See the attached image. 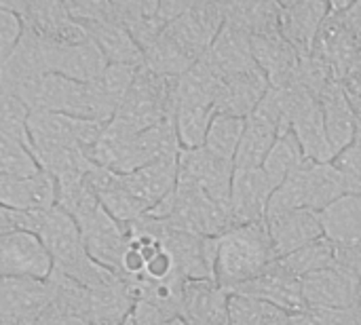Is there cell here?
Segmentation results:
<instances>
[{
    "instance_id": "40",
    "label": "cell",
    "mask_w": 361,
    "mask_h": 325,
    "mask_svg": "<svg viewBox=\"0 0 361 325\" xmlns=\"http://www.w3.org/2000/svg\"><path fill=\"white\" fill-rule=\"evenodd\" d=\"M163 325H190L188 321H184L182 317H176V319H171V321H167V324Z\"/></svg>"
},
{
    "instance_id": "9",
    "label": "cell",
    "mask_w": 361,
    "mask_h": 325,
    "mask_svg": "<svg viewBox=\"0 0 361 325\" xmlns=\"http://www.w3.org/2000/svg\"><path fill=\"white\" fill-rule=\"evenodd\" d=\"M226 19V2L190 0V6L173 19L165 32L197 61L212 49Z\"/></svg>"
},
{
    "instance_id": "31",
    "label": "cell",
    "mask_w": 361,
    "mask_h": 325,
    "mask_svg": "<svg viewBox=\"0 0 361 325\" xmlns=\"http://www.w3.org/2000/svg\"><path fill=\"white\" fill-rule=\"evenodd\" d=\"M243 127H245V118L216 114L212 125H209L203 148H207L212 154H216L222 161L235 163V154H237L239 144H241Z\"/></svg>"
},
{
    "instance_id": "30",
    "label": "cell",
    "mask_w": 361,
    "mask_h": 325,
    "mask_svg": "<svg viewBox=\"0 0 361 325\" xmlns=\"http://www.w3.org/2000/svg\"><path fill=\"white\" fill-rule=\"evenodd\" d=\"M228 317L231 325H286L292 315L269 302L241 294H228Z\"/></svg>"
},
{
    "instance_id": "26",
    "label": "cell",
    "mask_w": 361,
    "mask_h": 325,
    "mask_svg": "<svg viewBox=\"0 0 361 325\" xmlns=\"http://www.w3.org/2000/svg\"><path fill=\"white\" fill-rule=\"evenodd\" d=\"M226 19L241 25L250 36L279 32L281 2L275 0H237L226 2Z\"/></svg>"
},
{
    "instance_id": "4",
    "label": "cell",
    "mask_w": 361,
    "mask_h": 325,
    "mask_svg": "<svg viewBox=\"0 0 361 325\" xmlns=\"http://www.w3.org/2000/svg\"><path fill=\"white\" fill-rule=\"evenodd\" d=\"M176 80L159 76L144 66L137 68V74L123 97L116 114L108 123L114 131L133 137L146 129H152L176 114Z\"/></svg>"
},
{
    "instance_id": "38",
    "label": "cell",
    "mask_w": 361,
    "mask_h": 325,
    "mask_svg": "<svg viewBox=\"0 0 361 325\" xmlns=\"http://www.w3.org/2000/svg\"><path fill=\"white\" fill-rule=\"evenodd\" d=\"M34 325H91L87 319L82 317H76V315H70V313H63L59 309H49L38 321Z\"/></svg>"
},
{
    "instance_id": "18",
    "label": "cell",
    "mask_w": 361,
    "mask_h": 325,
    "mask_svg": "<svg viewBox=\"0 0 361 325\" xmlns=\"http://www.w3.org/2000/svg\"><path fill=\"white\" fill-rule=\"evenodd\" d=\"M275 188L262 169H235L231 184V211L235 226L264 222Z\"/></svg>"
},
{
    "instance_id": "13",
    "label": "cell",
    "mask_w": 361,
    "mask_h": 325,
    "mask_svg": "<svg viewBox=\"0 0 361 325\" xmlns=\"http://www.w3.org/2000/svg\"><path fill=\"white\" fill-rule=\"evenodd\" d=\"M307 311H336L355 307L360 300L361 275L341 264L313 273L300 281Z\"/></svg>"
},
{
    "instance_id": "10",
    "label": "cell",
    "mask_w": 361,
    "mask_h": 325,
    "mask_svg": "<svg viewBox=\"0 0 361 325\" xmlns=\"http://www.w3.org/2000/svg\"><path fill=\"white\" fill-rule=\"evenodd\" d=\"M114 6L121 23L144 53L190 6V0H114Z\"/></svg>"
},
{
    "instance_id": "23",
    "label": "cell",
    "mask_w": 361,
    "mask_h": 325,
    "mask_svg": "<svg viewBox=\"0 0 361 325\" xmlns=\"http://www.w3.org/2000/svg\"><path fill=\"white\" fill-rule=\"evenodd\" d=\"M317 99H319L322 110H324V123H326L328 142H330L332 154L336 159L357 137V131H360L357 114H355V110H353L341 80L326 87L324 93Z\"/></svg>"
},
{
    "instance_id": "8",
    "label": "cell",
    "mask_w": 361,
    "mask_h": 325,
    "mask_svg": "<svg viewBox=\"0 0 361 325\" xmlns=\"http://www.w3.org/2000/svg\"><path fill=\"white\" fill-rule=\"evenodd\" d=\"M2 6L13 11L23 30L32 32L42 40L55 42H78L89 38L87 30L72 19L66 2L59 0H0Z\"/></svg>"
},
{
    "instance_id": "39",
    "label": "cell",
    "mask_w": 361,
    "mask_h": 325,
    "mask_svg": "<svg viewBox=\"0 0 361 325\" xmlns=\"http://www.w3.org/2000/svg\"><path fill=\"white\" fill-rule=\"evenodd\" d=\"M286 325H319L313 321V317L309 313H300V315H292L290 321Z\"/></svg>"
},
{
    "instance_id": "29",
    "label": "cell",
    "mask_w": 361,
    "mask_h": 325,
    "mask_svg": "<svg viewBox=\"0 0 361 325\" xmlns=\"http://www.w3.org/2000/svg\"><path fill=\"white\" fill-rule=\"evenodd\" d=\"M279 264L290 275H294L296 279L302 281L305 277H309L313 273L332 269L336 264V252H334V245L326 237H322V239L296 250L294 254L279 258Z\"/></svg>"
},
{
    "instance_id": "33",
    "label": "cell",
    "mask_w": 361,
    "mask_h": 325,
    "mask_svg": "<svg viewBox=\"0 0 361 325\" xmlns=\"http://www.w3.org/2000/svg\"><path fill=\"white\" fill-rule=\"evenodd\" d=\"M27 106L6 87L0 85V131L23 142L30 148L27 135Z\"/></svg>"
},
{
    "instance_id": "28",
    "label": "cell",
    "mask_w": 361,
    "mask_h": 325,
    "mask_svg": "<svg viewBox=\"0 0 361 325\" xmlns=\"http://www.w3.org/2000/svg\"><path fill=\"white\" fill-rule=\"evenodd\" d=\"M307 161L298 140L294 137L292 131L279 133L277 142L273 144L271 152L267 154L264 163H262V171L267 176V180L273 184V188H279L283 184V180L302 163Z\"/></svg>"
},
{
    "instance_id": "22",
    "label": "cell",
    "mask_w": 361,
    "mask_h": 325,
    "mask_svg": "<svg viewBox=\"0 0 361 325\" xmlns=\"http://www.w3.org/2000/svg\"><path fill=\"white\" fill-rule=\"evenodd\" d=\"M205 57L212 63V68L220 74V78L243 74L258 68L252 53V36L241 25L228 19H224V25L216 36L212 49L205 53Z\"/></svg>"
},
{
    "instance_id": "27",
    "label": "cell",
    "mask_w": 361,
    "mask_h": 325,
    "mask_svg": "<svg viewBox=\"0 0 361 325\" xmlns=\"http://www.w3.org/2000/svg\"><path fill=\"white\" fill-rule=\"evenodd\" d=\"M216 116V108L197 104H176V133L182 150H197L205 146L209 125Z\"/></svg>"
},
{
    "instance_id": "36",
    "label": "cell",
    "mask_w": 361,
    "mask_h": 325,
    "mask_svg": "<svg viewBox=\"0 0 361 325\" xmlns=\"http://www.w3.org/2000/svg\"><path fill=\"white\" fill-rule=\"evenodd\" d=\"M332 4L336 6L343 23L347 25V30L357 38L361 42V0H355V2H336L332 0Z\"/></svg>"
},
{
    "instance_id": "34",
    "label": "cell",
    "mask_w": 361,
    "mask_h": 325,
    "mask_svg": "<svg viewBox=\"0 0 361 325\" xmlns=\"http://www.w3.org/2000/svg\"><path fill=\"white\" fill-rule=\"evenodd\" d=\"M332 163L345 173L351 195H361V131H357L355 142L347 150H343Z\"/></svg>"
},
{
    "instance_id": "21",
    "label": "cell",
    "mask_w": 361,
    "mask_h": 325,
    "mask_svg": "<svg viewBox=\"0 0 361 325\" xmlns=\"http://www.w3.org/2000/svg\"><path fill=\"white\" fill-rule=\"evenodd\" d=\"M0 205L13 211H44L57 205V184L47 171L30 178L0 176Z\"/></svg>"
},
{
    "instance_id": "12",
    "label": "cell",
    "mask_w": 361,
    "mask_h": 325,
    "mask_svg": "<svg viewBox=\"0 0 361 325\" xmlns=\"http://www.w3.org/2000/svg\"><path fill=\"white\" fill-rule=\"evenodd\" d=\"M235 163L222 161L207 148L180 150L178 157V182L188 184L205 192L218 203L231 205V184H233Z\"/></svg>"
},
{
    "instance_id": "25",
    "label": "cell",
    "mask_w": 361,
    "mask_h": 325,
    "mask_svg": "<svg viewBox=\"0 0 361 325\" xmlns=\"http://www.w3.org/2000/svg\"><path fill=\"white\" fill-rule=\"evenodd\" d=\"M279 127L262 112L254 110L245 118L239 150L235 154V169H260L273 144L279 137Z\"/></svg>"
},
{
    "instance_id": "14",
    "label": "cell",
    "mask_w": 361,
    "mask_h": 325,
    "mask_svg": "<svg viewBox=\"0 0 361 325\" xmlns=\"http://www.w3.org/2000/svg\"><path fill=\"white\" fill-rule=\"evenodd\" d=\"M51 271V256L36 235L27 231L0 235V277L47 279Z\"/></svg>"
},
{
    "instance_id": "2",
    "label": "cell",
    "mask_w": 361,
    "mask_h": 325,
    "mask_svg": "<svg viewBox=\"0 0 361 325\" xmlns=\"http://www.w3.org/2000/svg\"><path fill=\"white\" fill-rule=\"evenodd\" d=\"M277 260L267 222L241 224L216 239L214 279L226 292L260 277Z\"/></svg>"
},
{
    "instance_id": "20",
    "label": "cell",
    "mask_w": 361,
    "mask_h": 325,
    "mask_svg": "<svg viewBox=\"0 0 361 325\" xmlns=\"http://www.w3.org/2000/svg\"><path fill=\"white\" fill-rule=\"evenodd\" d=\"M180 317L190 325H231L228 292L220 288L216 279L186 281Z\"/></svg>"
},
{
    "instance_id": "5",
    "label": "cell",
    "mask_w": 361,
    "mask_h": 325,
    "mask_svg": "<svg viewBox=\"0 0 361 325\" xmlns=\"http://www.w3.org/2000/svg\"><path fill=\"white\" fill-rule=\"evenodd\" d=\"M66 6L72 19L87 30L108 63L135 68L144 63V53L121 23L114 0H66Z\"/></svg>"
},
{
    "instance_id": "32",
    "label": "cell",
    "mask_w": 361,
    "mask_h": 325,
    "mask_svg": "<svg viewBox=\"0 0 361 325\" xmlns=\"http://www.w3.org/2000/svg\"><path fill=\"white\" fill-rule=\"evenodd\" d=\"M38 171L40 167L36 165L30 148L23 142L0 131V176L30 178Z\"/></svg>"
},
{
    "instance_id": "3",
    "label": "cell",
    "mask_w": 361,
    "mask_h": 325,
    "mask_svg": "<svg viewBox=\"0 0 361 325\" xmlns=\"http://www.w3.org/2000/svg\"><path fill=\"white\" fill-rule=\"evenodd\" d=\"M345 195H351V188L345 173L334 163L307 159L283 180L279 188H275L267 207V218L292 209H311L322 214Z\"/></svg>"
},
{
    "instance_id": "1",
    "label": "cell",
    "mask_w": 361,
    "mask_h": 325,
    "mask_svg": "<svg viewBox=\"0 0 361 325\" xmlns=\"http://www.w3.org/2000/svg\"><path fill=\"white\" fill-rule=\"evenodd\" d=\"M30 233L36 235L38 241L44 245L47 254L51 256L53 269L61 271L85 288H97L118 277L110 269L91 260L76 222L61 207L55 205L44 211H32Z\"/></svg>"
},
{
    "instance_id": "16",
    "label": "cell",
    "mask_w": 361,
    "mask_h": 325,
    "mask_svg": "<svg viewBox=\"0 0 361 325\" xmlns=\"http://www.w3.org/2000/svg\"><path fill=\"white\" fill-rule=\"evenodd\" d=\"M330 11L326 0H288L281 2L279 32L298 51L300 57H309L319 34V27Z\"/></svg>"
},
{
    "instance_id": "37",
    "label": "cell",
    "mask_w": 361,
    "mask_h": 325,
    "mask_svg": "<svg viewBox=\"0 0 361 325\" xmlns=\"http://www.w3.org/2000/svg\"><path fill=\"white\" fill-rule=\"evenodd\" d=\"M32 226V211H13L0 205V235L15 233V231H27Z\"/></svg>"
},
{
    "instance_id": "41",
    "label": "cell",
    "mask_w": 361,
    "mask_h": 325,
    "mask_svg": "<svg viewBox=\"0 0 361 325\" xmlns=\"http://www.w3.org/2000/svg\"><path fill=\"white\" fill-rule=\"evenodd\" d=\"M123 325H135V324H133V319L129 317V319H127V321H125V324H123Z\"/></svg>"
},
{
    "instance_id": "24",
    "label": "cell",
    "mask_w": 361,
    "mask_h": 325,
    "mask_svg": "<svg viewBox=\"0 0 361 325\" xmlns=\"http://www.w3.org/2000/svg\"><path fill=\"white\" fill-rule=\"evenodd\" d=\"M269 89V80L260 68L220 80L216 95V114L247 118L260 104Z\"/></svg>"
},
{
    "instance_id": "7",
    "label": "cell",
    "mask_w": 361,
    "mask_h": 325,
    "mask_svg": "<svg viewBox=\"0 0 361 325\" xmlns=\"http://www.w3.org/2000/svg\"><path fill=\"white\" fill-rule=\"evenodd\" d=\"M286 91V114H288V129L298 140L305 157L317 163H332L334 154L328 142L324 110L319 99L305 89L300 82L290 87H281Z\"/></svg>"
},
{
    "instance_id": "19",
    "label": "cell",
    "mask_w": 361,
    "mask_h": 325,
    "mask_svg": "<svg viewBox=\"0 0 361 325\" xmlns=\"http://www.w3.org/2000/svg\"><path fill=\"white\" fill-rule=\"evenodd\" d=\"M252 53L256 66L269 80V87H290L298 80V70L302 57L298 51L281 36L267 34V36H252Z\"/></svg>"
},
{
    "instance_id": "15",
    "label": "cell",
    "mask_w": 361,
    "mask_h": 325,
    "mask_svg": "<svg viewBox=\"0 0 361 325\" xmlns=\"http://www.w3.org/2000/svg\"><path fill=\"white\" fill-rule=\"evenodd\" d=\"M228 294H241V296H250V298L269 302V305H273V307H277L290 315L309 313L305 298H302L300 279L290 275L279 264V260H275L260 277L239 286L237 290H233Z\"/></svg>"
},
{
    "instance_id": "6",
    "label": "cell",
    "mask_w": 361,
    "mask_h": 325,
    "mask_svg": "<svg viewBox=\"0 0 361 325\" xmlns=\"http://www.w3.org/2000/svg\"><path fill=\"white\" fill-rule=\"evenodd\" d=\"M106 123L76 118L57 112H30L27 116V135L30 152L72 148L82 150L87 157L95 148Z\"/></svg>"
},
{
    "instance_id": "17",
    "label": "cell",
    "mask_w": 361,
    "mask_h": 325,
    "mask_svg": "<svg viewBox=\"0 0 361 325\" xmlns=\"http://www.w3.org/2000/svg\"><path fill=\"white\" fill-rule=\"evenodd\" d=\"M264 222H267L277 260L324 237L322 218L317 211H311V209H292V211L275 214V216H269Z\"/></svg>"
},
{
    "instance_id": "35",
    "label": "cell",
    "mask_w": 361,
    "mask_h": 325,
    "mask_svg": "<svg viewBox=\"0 0 361 325\" xmlns=\"http://www.w3.org/2000/svg\"><path fill=\"white\" fill-rule=\"evenodd\" d=\"M23 34V23L21 19L8 11L6 6L0 4V63L6 61V57L15 51Z\"/></svg>"
},
{
    "instance_id": "11",
    "label": "cell",
    "mask_w": 361,
    "mask_h": 325,
    "mask_svg": "<svg viewBox=\"0 0 361 325\" xmlns=\"http://www.w3.org/2000/svg\"><path fill=\"white\" fill-rule=\"evenodd\" d=\"M51 302L47 279L0 277V325H34Z\"/></svg>"
}]
</instances>
